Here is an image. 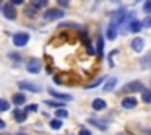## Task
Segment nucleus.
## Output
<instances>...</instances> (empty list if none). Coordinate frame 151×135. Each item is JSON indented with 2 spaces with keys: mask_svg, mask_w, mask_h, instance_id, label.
Instances as JSON below:
<instances>
[{
  "mask_svg": "<svg viewBox=\"0 0 151 135\" xmlns=\"http://www.w3.org/2000/svg\"><path fill=\"white\" fill-rule=\"evenodd\" d=\"M8 108H10V103L5 99H0V111H8Z\"/></svg>",
  "mask_w": 151,
  "mask_h": 135,
  "instance_id": "4be33fe9",
  "label": "nucleus"
},
{
  "mask_svg": "<svg viewBox=\"0 0 151 135\" xmlns=\"http://www.w3.org/2000/svg\"><path fill=\"white\" fill-rule=\"evenodd\" d=\"M104 108H106V101H104V99L96 98L94 101H93V109H94V111H101V109H104Z\"/></svg>",
  "mask_w": 151,
  "mask_h": 135,
  "instance_id": "4468645a",
  "label": "nucleus"
},
{
  "mask_svg": "<svg viewBox=\"0 0 151 135\" xmlns=\"http://www.w3.org/2000/svg\"><path fill=\"white\" fill-rule=\"evenodd\" d=\"M78 135H91V132L88 130V129H81V130H80V134Z\"/></svg>",
  "mask_w": 151,
  "mask_h": 135,
  "instance_id": "c756f323",
  "label": "nucleus"
},
{
  "mask_svg": "<svg viewBox=\"0 0 151 135\" xmlns=\"http://www.w3.org/2000/svg\"><path fill=\"white\" fill-rule=\"evenodd\" d=\"M28 111H37V106H28V108H26V111H24V112H26V114H28Z\"/></svg>",
  "mask_w": 151,
  "mask_h": 135,
  "instance_id": "7c9ffc66",
  "label": "nucleus"
},
{
  "mask_svg": "<svg viewBox=\"0 0 151 135\" xmlns=\"http://www.w3.org/2000/svg\"><path fill=\"white\" fill-rule=\"evenodd\" d=\"M26 70H28V72H31V73H39L41 62L37 59H29L26 62Z\"/></svg>",
  "mask_w": 151,
  "mask_h": 135,
  "instance_id": "20e7f679",
  "label": "nucleus"
},
{
  "mask_svg": "<svg viewBox=\"0 0 151 135\" xmlns=\"http://www.w3.org/2000/svg\"><path fill=\"white\" fill-rule=\"evenodd\" d=\"M13 117H15V121H17V122H20V124H21V122L26 121L28 114L24 111H21V109H15V111H13Z\"/></svg>",
  "mask_w": 151,
  "mask_h": 135,
  "instance_id": "9d476101",
  "label": "nucleus"
},
{
  "mask_svg": "<svg viewBox=\"0 0 151 135\" xmlns=\"http://www.w3.org/2000/svg\"><path fill=\"white\" fill-rule=\"evenodd\" d=\"M55 116H57V117H59V121H60V119H63V117H68V112H67V109H63V108H60L59 109V111H57L55 112Z\"/></svg>",
  "mask_w": 151,
  "mask_h": 135,
  "instance_id": "aec40b11",
  "label": "nucleus"
},
{
  "mask_svg": "<svg viewBox=\"0 0 151 135\" xmlns=\"http://www.w3.org/2000/svg\"><path fill=\"white\" fill-rule=\"evenodd\" d=\"M68 2H70V0H57V4H59L60 7H67V5H68Z\"/></svg>",
  "mask_w": 151,
  "mask_h": 135,
  "instance_id": "c85d7f7f",
  "label": "nucleus"
},
{
  "mask_svg": "<svg viewBox=\"0 0 151 135\" xmlns=\"http://www.w3.org/2000/svg\"><path fill=\"white\" fill-rule=\"evenodd\" d=\"M141 88H143V85H141V82H132V83H127V85H124V88H122V93H127V91H141Z\"/></svg>",
  "mask_w": 151,
  "mask_h": 135,
  "instance_id": "39448f33",
  "label": "nucleus"
},
{
  "mask_svg": "<svg viewBox=\"0 0 151 135\" xmlns=\"http://www.w3.org/2000/svg\"><path fill=\"white\" fill-rule=\"evenodd\" d=\"M115 85H117V80H115V78H109L107 83L104 85V88H102V90H104V91H112Z\"/></svg>",
  "mask_w": 151,
  "mask_h": 135,
  "instance_id": "f3484780",
  "label": "nucleus"
},
{
  "mask_svg": "<svg viewBox=\"0 0 151 135\" xmlns=\"http://www.w3.org/2000/svg\"><path fill=\"white\" fill-rule=\"evenodd\" d=\"M12 101H13L15 104H18V106H20V104H23V103L26 101V96H24L23 93H15V95H13V98H12Z\"/></svg>",
  "mask_w": 151,
  "mask_h": 135,
  "instance_id": "ddd939ff",
  "label": "nucleus"
},
{
  "mask_svg": "<svg viewBox=\"0 0 151 135\" xmlns=\"http://www.w3.org/2000/svg\"><path fill=\"white\" fill-rule=\"evenodd\" d=\"M2 129H5V122L0 119V130H2Z\"/></svg>",
  "mask_w": 151,
  "mask_h": 135,
  "instance_id": "473e14b6",
  "label": "nucleus"
},
{
  "mask_svg": "<svg viewBox=\"0 0 151 135\" xmlns=\"http://www.w3.org/2000/svg\"><path fill=\"white\" fill-rule=\"evenodd\" d=\"M89 122H91V124H94L96 127L99 129V130H106V129H107V127H106L104 124H99V122H96V121H91V119H89Z\"/></svg>",
  "mask_w": 151,
  "mask_h": 135,
  "instance_id": "b1692460",
  "label": "nucleus"
},
{
  "mask_svg": "<svg viewBox=\"0 0 151 135\" xmlns=\"http://www.w3.org/2000/svg\"><path fill=\"white\" fill-rule=\"evenodd\" d=\"M0 4H2V0H0Z\"/></svg>",
  "mask_w": 151,
  "mask_h": 135,
  "instance_id": "72a5a7b5",
  "label": "nucleus"
},
{
  "mask_svg": "<svg viewBox=\"0 0 151 135\" xmlns=\"http://www.w3.org/2000/svg\"><path fill=\"white\" fill-rule=\"evenodd\" d=\"M141 99L148 104H151V90H141Z\"/></svg>",
  "mask_w": 151,
  "mask_h": 135,
  "instance_id": "a211bd4d",
  "label": "nucleus"
},
{
  "mask_svg": "<svg viewBox=\"0 0 151 135\" xmlns=\"http://www.w3.org/2000/svg\"><path fill=\"white\" fill-rule=\"evenodd\" d=\"M23 2H24V0H12L10 4H12V5H13V7H15V5H21V4H23Z\"/></svg>",
  "mask_w": 151,
  "mask_h": 135,
  "instance_id": "2f4dec72",
  "label": "nucleus"
},
{
  "mask_svg": "<svg viewBox=\"0 0 151 135\" xmlns=\"http://www.w3.org/2000/svg\"><path fill=\"white\" fill-rule=\"evenodd\" d=\"M101 83H102V78H99V80H96L94 83H91V85H88V86H86V88H94V86L101 85Z\"/></svg>",
  "mask_w": 151,
  "mask_h": 135,
  "instance_id": "bb28decb",
  "label": "nucleus"
},
{
  "mask_svg": "<svg viewBox=\"0 0 151 135\" xmlns=\"http://www.w3.org/2000/svg\"><path fill=\"white\" fill-rule=\"evenodd\" d=\"M135 106H137V99H135L133 96H127V98L122 99V108H125V109H133Z\"/></svg>",
  "mask_w": 151,
  "mask_h": 135,
  "instance_id": "6e6552de",
  "label": "nucleus"
},
{
  "mask_svg": "<svg viewBox=\"0 0 151 135\" xmlns=\"http://www.w3.org/2000/svg\"><path fill=\"white\" fill-rule=\"evenodd\" d=\"M63 15H65V12L63 10H59V8H50V10H47L46 13H44V18L46 20H59V18H62Z\"/></svg>",
  "mask_w": 151,
  "mask_h": 135,
  "instance_id": "f03ea898",
  "label": "nucleus"
},
{
  "mask_svg": "<svg viewBox=\"0 0 151 135\" xmlns=\"http://www.w3.org/2000/svg\"><path fill=\"white\" fill-rule=\"evenodd\" d=\"M107 38L111 41H114L115 38H117V26H114V25H109L107 26Z\"/></svg>",
  "mask_w": 151,
  "mask_h": 135,
  "instance_id": "2eb2a0df",
  "label": "nucleus"
},
{
  "mask_svg": "<svg viewBox=\"0 0 151 135\" xmlns=\"http://www.w3.org/2000/svg\"><path fill=\"white\" fill-rule=\"evenodd\" d=\"M143 10L146 12V13H151V0H146V2H145Z\"/></svg>",
  "mask_w": 151,
  "mask_h": 135,
  "instance_id": "5701e85b",
  "label": "nucleus"
},
{
  "mask_svg": "<svg viewBox=\"0 0 151 135\" xmlns=\"http://www.w3.org/2000/svg\"><path fill=\"white\" fill-rule=\"evenodd\" d=\"M31 4H33L34 8H42L47 5V0H31Z\"/></svg>",
  "mask_w": 151,
  "mask_h": 135,
  "instance_id": "6ab92c4d",
  "label": "nucleus"
},
{
  "mask_svg": "<svg viewBox=\"0 0 151 135\" xmlns=\"http://www.w3.org/2000/svg\"><path fill=\"white\" fill-rule=\"evenodd\" d=\"M141 28H143V25H141V21H138V20L130 21V25H128V30H130L132 33H138Z\"/></svg>",
  "mask_w": 151,
  "mask_h": 135,
  "instance_id": "f8f14e48",
  "label": "nucleus"
},
{
  "mask_svg": "<svg viewBox=\"0 0 151 135\" xmlns=\"http://www.w3.org/2000/svg\"><path fill=\"white\" fill-rule=\"evenodd\" d=\"M12 39H13L15 46L21 47V46H26V44H28V41H29V34H28V33H15Z\"/></svg>",
  "mask_w": 151,
  "mask_h": 135,
  "instance_id": "f257e3e1",
  "label": "nucleus"
},
{
  "mask_svg": "<svg viewBox=\"0 0 151 135\" xmlns=\"http://www.w3.org/2000/svg\"><path fill=\"white\" fill-rule=\"evenodd\" d=\"M140 65H141V69H150L151 67V51L146 56H143V59L140 60Z\"/></svg>",
  "mask_w": 151,
  "mask_h": 135,
  "instance_id": "9b49d317",
  "label": "nucleus"
},
{
  "mask_svg": "<svg viewBox=\"0 0 151 135\" xmlns=\"http://www.w3.org/2000/svg\"><path fill=\"white\" fill-rule=\"evenodd\" d=\"M4 15L8 20H15V18H17V10H15V7L12 4H7L4 7Z\"/></svg>",
  "mask_w": 151,
  "mask_h": 135,
  "instance_id": "0eeeda50",
  "label": "nucleus"
},
{
  "mask_svg": "<svg viewBox=\"0 0 151 135\" xmlns=\"http://www.w3.org/2000/svg\"><path fill=\"white\" fill-rule=\"evenodd\" d=\"M47 103V104H49V106H54V108H62V104H60V103H57V101H46Z\"/></svg>",
  "mask_w": 151,
  "mask_h": 135,
  "instance_id": "a878e982",
  "label": "nucleus"
},
{
  "mask_svg": "<svg viewBox=\"0 0 151 135\" xmlns=\"http://www.w3.org/2000/svg\"><path fill=\"white\" fill-rule=\"evenodd\" d=\"M98 52L99 54L102 52V38H99V39H98Z\"/></svg>",
  "mask_w": 151,
  "mask_h": 135,
  "instance_id": "cd10ccee",
  "label": "nucleus"
},
{
  "mask_svg": "<svg viewBox=\"0 0 151 135\" xmlns=\"http://www.w3.org/2000/svg\"><path fill=\"white\" fill-rule=\"evenodd\" d=\"M18 88L28 90V91H33V93H39V91H41L39 86L34 85V83H31V82H20V83H18Z\"/></svg>",
  "mask_w": 151,
  "mask_h": 135,
  "instance_id": "423d86ee",
  "label": "nucleus"
},
{
  "mask_svg": "<svg viewBox=\"0 0 151 135\" xmlns=\"http://www.w3.org/2000/svg\"><path fill=\"white\" fill-rule=\"evenodd\" d=\"M143 46H145V41L141 39V38H135V39L132 41V49H133L135 52H141V51H143Z\"/></svg>",
  "mask_w": 151,
  "mask_h": 135,
  "instance_id": "1a4fd4ad",
  "label": "nucleus"
},
{
  "mask_svg": "<svg viewBox=\"0 0 151 135\" xmlns=\"http://www.w3.org/2000/svg\"><path fill=\"white\" fill-rule=\"evenodd\" d=\"M50 127H52L54 130H59V129L62 127V122H60L59 119H52V121H50Z\"/></svg>",
  "mask_w": 151,
  "mask_h": 135,
  "instance_id": "412c9836",
  "label": "nucleus"
},
{
  "mask_svg": "<svg viewBox=\"0 0 151 135\" xmlns=\"http://www.w3.org/2000/svg\"><path fill=\"white\" fill-rule=\"evenodd\" d=\"M141 25H143L145 28H151V17L145 18V21H143V23H141Z\"/></svg>",
  "mask_w": 151,
  "mask_h": 135,
  "instance_id": "393cba45",
  "label": "nucleus"
},
{
  "mask_svg": "<svg viewBox=\"0 0 151 135\" xmlns=\"http://www.w3.org/2000/svg\"><path fill=\"white\" fill-rule=\"evenodd\" d=\"M49 95L50 96H55V98H60V99H67V101L72 99V96H70V95H65V93H57L55 90H49Z\"/></svg>",
  "mask_w": 151,
  "mask_h": 135,
  "instance_id": "dca6fc26",
  "label": "nucleus"
},
{
  "mask_svg": "<svg viewBox=\"0 0 151 135\" xmlns=\"http://www.w3.org/2000/svg\"><path fill=\"white\" fill-rule=\"evenodd\" d=\"M125 18H127V12H125V10H117L114 15H112V21H111V25H114V26H119V25L124 23Z\"/></svg>",
  "mask_w": 151,
  "mask_h": 135,
  "instance_id": "7ed1b4c3",
  "label": "nucleus"
}]
</instances>
